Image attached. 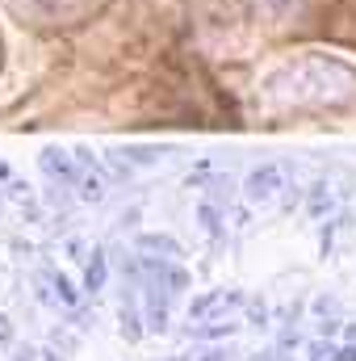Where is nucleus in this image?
<instances>
[{"mask_svg": "<svg viewBox=\"0 0 356 361\" xmlns=\"http://www.w3.org/2000/svg\"><path fill=\"white\" fill-rule=\"evenodd\" d=\"M243 302V294H205V298H197L193 307H189V319H205L210 311H218V307H239Z\"/></svg>", "mask_w": 356, "mask_h": 361, "instance_id": "obj_1", "label": "nucleus"}, {"mask_svg": "<svg viewBox=\"0 0 356 361\" xmlns=\"http://www.w3.org/2000/svg\"><path fill=\"white\" fill-rule=\"evenodd\" d=\"M122 336H126V341H139V336H143V324H139V311H134L130 298L122 302Z\"/></svg>", "mask_w": 356, "mask_h": 361, "instance_id": "obj_2", "label": "nucleus"}, {"mask_svg": "<svg viewBox=\"0 0 356 361\" xmlns=\"http://www.w3.org/2000/svg\"><path fill=\"white\" fill-rule=\"evenodd\" d=\"M101 286H105V261L92 252V265H89V273H84V290H92V294H96Z\"/></svg>", "mask_w": 356, "mask_h": 361, "instance_id": "obj_3", "label": "nucleus"}, {"mask_svg": "<svg viewBox=\"0 0 356 361\" xmlns=\"http://www.w3.org/2000/svg\"><path fill=\"white\" fill-rule=\"evenodd\" d=\"M272 185H276V173H272V169H265V173H256V177H252L248 193H252V197H265V193H272Z\"/></svg>", "mask_w": 356, "mask_h": 361, "instance_id": "obj_4", "label": "nucleus"}, {"mask_svg": "<svg viewBox=\"0 0 356 361\" xmlns=\"http://www.w3.org/2000/svg\"><path fill=\"white\" fill-rule=\"evenodd\" d=\"M235 324H210V328H193L189 336H205V341H218V336H231Z\"/></svg>", "mask_w": 356, "mask_h": 361, "instance_id": "obj_5", "label": "nucleus"}, {"mask_svg": "<svg viewBox=\"0 0 356 361\" xmlns=\"http://www.w3.org/2000/svg\"><path fill=\"white\" fill-rule=\"evenodd\" d=\"M310 357L314 361H336V349L327 341H310Z\"/></svg>", "mask_w": 356, "mask_h": 361, "instance_id": "obj_6", "label": "nucleus"}, {"mask_svg": "<svg viewBox=\"0 0 356 361\" xmlns=\"http://www.w3.org/2000/svg\"><path fill=\"white\" fill-rule=\"evenodd\" d=\"M55 286H59V298H63V302H76V290H72V281H68V277H59Z\"/></svg>", "mask_w": 356, "mask_h": 361, "instance_id": "obj_7", "label": "nucleus"}, {"mask_svg": "<svg viewBox=\"0 0 356 361\" xmlns=\"http://www.w3.org/2000/svg\"><path fill=\"white\" fill-rule=\"evenodd\" d=\"M147 248H164V252H177V244L172 240H160V235H151V240H143Z\"/></svg>", "mask_w": 356, "mask_h": 361, "instance_id": "obj_8", "label": "nucleus"}, {"mask_svg": "<svg viewBox=\"0 0 356 361\" xmlns=\"http://www.w3.org/2000/svg\"><path fill=\"white\" fill-rule=\"evenodd\" d=\"M168 286H172V290H184V286H189V277H184L180 269H168Z\"/></svg>", "mask_w": 356, "mask_h": 361, "instance_id": "obj_9", "label": "nucleus"}, {"mask_svg": "<svg viewBox=\"0 0 356 361\" xmlns=\"http://www.w3.org/2000/svg\"><path fill=\"white\" fill-rule=\"evenodd\" d=\"M248 315H252V324H265V319H268L265 302H252V307H248Z\"/></svg>", "mask_w": 356, "mask_h": 361, "instance_id": "obj_10", "label": "nucleus"}, {"mask_svg": "<svg viewBox=\"0 0 356 361\" xmlns=\"http://www.w3.org/2000/svg\"><path fill=\"white\" fill-rule=\"evenodd\" d=\"M0 345H13V324L0 315Z\"/></svg>", "mask_w": 356, "mask_h": 361, "instance_id": "obj_11", "label": "nucleus"}, {"mask_svg": "<svg viewBox=\"0 0 356 361\" xmlns=\"http://www.w3.org/2000/svg\"><path fill=\"white\" fill-rule=\"evenodd\" d=\"M13 361H34V349H30V345H17V349H13Z\"/></svg>", "mask_w": 356, "mask_h": 361, "instance_id": "obj_12", "label": "nucleus"}, {"mask_svg": "<svg viewBox=\"0 0 356 361\" xmlns=\"http://www.w3.org/2000/svg\"><path fill=\"white\" fill-rule=\"evenodd\" d=\"M197 361H231V353H227V349H210L205 357H197Z\"/></svg>", "mask_w": 356, "mask_h": 361, "instance_id": "obj_13", "label": "nucleus"}, {"mask_svg": "<svg viewBox=\"0 0 356 361\" xmlns=\"http://www.w3.org/2000/svg\"><path fill=\"white\" fill-rule=\"evenodd\" d=\"M336 361H356V345H348V349H340V353H336Z\"/></svg>", "mask_w": 356, "mask_h": 361, "instance_id": "obj_14", "label": "nucleus"}, {"mask_svg": "<svg viewBox=\"0 0 356 361\" xmlns=\"http://www.w3.org/2000/svg\"><path fill=\"white\" fill-rule=\"evenodd\" d=\"M248 361H285V357H276V353H265V357H248Z\"/></svg>", "mask_w": 356, "mask_h": 361, "instance_id": "obj_15", "label": "nucleus"}, {"mask_svg": "<svg viewBox=\"0 0 356 361\" xmlns=\"http://www.w3.org/2000/svg\"><path fill=\"white\" fill-rule=\"evenodd\" d=\"M42 357H46V361H63V357H59V353H55V349H46V353H42Z\"/></svg>", "mask_w": 356, "mask_h": 361, "instance_id": "obj_16", "label": "nucleus"}]
</instances>
